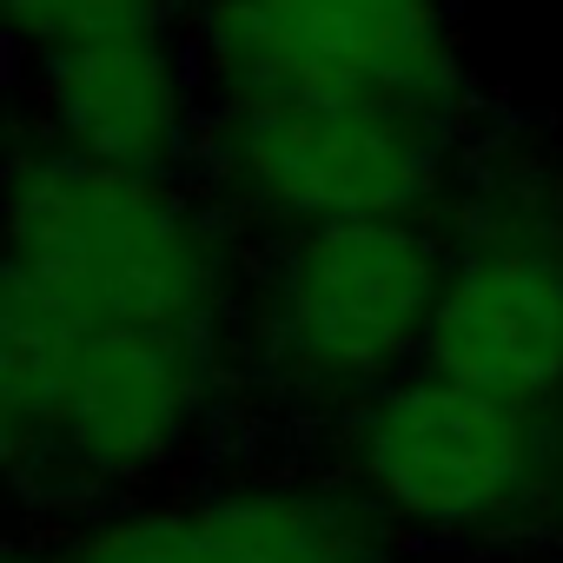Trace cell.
I'll return each mask as SVG.
<instances>
[{"instance_id": "6da1fadb", "label": "cell", "mask_w": 563, "mask_h": 563, "mask_svg": "<svg viewBox=\"0 0 563 563\" xmlns=\"http://www.w3.org/2000/svg\"><path fill=\"white\" fill-rule=\"evenodd\" d=\"M8 286L47 299L74 325L219 332L225 245L179 179L41 146L21 153L8 179Z\"/></svg>"}, {"instance_id": "7a4b0ae2", "label": "cell", "mask_w": 563, "mask_h": 563, "mask_svg": "<svg viewBox=\"0 0 563 563\" xmlns=\"http://www.w3.org/2000/svg\"><path fill=\"white\" fill-rule=\"evenodd\" d=\"M444 278L451 252L418 219L292 225L258 306L272 378L306 405H372L424 358Z\"/></svg>"}, {"instance_id": "3957f363", "label": "cell", "mask_w": 563, "mask_h": 563, "mask_svg": "<svg viewBox=\"0 0 563 563\" xmlns=\"http://www.w3.org/2000/svg\"><path fill=\"white\" fill-rule=\"evenodd\" d=\"M199 74L219 107L378 100L457 120L444 0H199Z\"/></svg>"}, {"instance_id": "277c9868", "label": "cell", "mask_w": 563, "mask_h": 563, "mask_svg": "<svg viewBox=\"0 0 563 563\" xmlns=\"http://www.w3.org/2000/svg\"><path fill=\"white\" fill-rule=\"evenodd\" d=\"M451 120L378 100L206 107V166L232 206L272 225L411 219L444 173Z\"/></svg>"}, {"instance_id": "5b68a950", "label": "cell", "mask_w": 563, "mask_h": 563, "mask_svg": "<svg viewBox=\"0 0 563 563\" xmlns=\"http://www.w3.org/2000/svg\"><path fill=\"white\" fill-rule=\"evenodd\" d=\"M556 405H517L438 372L358 405V490L411 530H497L556 484Z\"/></svg>"}, {"instance_id": "8992f818", "label": "cell", "mask_w": 563, "mask_h": 563, "mask_svg": "<svg viewBox=\"0 0 563 563\" xmlns=\"http://www.w3.org/2000/svg\"><path fill=\"white\" fill-rule=\"evenodd\" d=\"M219 378V332L179 325H80L60 391L41 431L8 451L21 490L54 477L74 497L140 484L166 471L212 411Z\"/></svg>"}, {"instance_id": "52a82bcc", "label": "cell", "mask_w": 563, "mask_h": 563, "mask_svg": "<svg viewBox=\"0 0 563 563\" xmlns=\"http://www.w3.org/2000/svg\"><path fill=\"white\" fill-rule=\"evenodd\" d=\"M34 107L47 120V146L113 173L186 186V173L206 159L199 67L179 54L173 27H120L41 54Z\"/></svg>"}, {"instance_id": "ba28073f", "label": "cell", "mask_w": 563, "mask_h": 563, "mask_svg": "<svg viewBox=\"0 0 563 563\" xmlns=\"http://www.w3.org/2000/svg\"><path fill=\"white\" fill-rule=\"evenodd\" d=\"M60 563H391V517L339 484H252L100 517Z\"/></svg>"}, {"instance_id": "9c48e42d", "label": "cell", "mask_w": 563, "mask_h": 563, "mask_svg": "<svg viewBox=\"0 0 563 563\" xmlns=\"http://www.w3.org/2000/svg\"><path fill=\"white\" fill-rule=\"evenodd\" d=\"M424 372L517 398H563V239L543 225L490 232L451 258L424 339Z\"/></svg>"}, {"instance_id": "30bf717a", "label": "cell", "mask_w": 563, "mask_h": 563, "mask_svg": "<svg viewBox=\"0 0 563 563\" xmlns=\"http://www.w3.org/2000/svg\"><path fill=\"white\" fill-rule=\"evenodd\" d=\"M179 14H186L179 0H8L14 47L27 60L93 34H120V27H173Z\"/></svg>"}, {"instance_id": "8fae6325", "label": "cell", "mask_w": 563, "mask_h": 563, "mask_svg": "<svg viewBox=\"0 0 563 563\" xmlns=\"http://www.w3.org/2000/svg\"><path fill=\"white\" fill-rule=\"evenodd\" d=\"M8 563H60V550H14Z\"/></svg>"}, {"instance_id": "7c38bea8", "label": "cell", "mask_w": 563, "mask_h": 563, "mask_svg": "<svg viewBox=\"0 0 563 563\" xmlns=\"http://www.w3.org/2000/svg\"><path fill=\"white\" fill-rule=\"evenodd\" d=\"M179 8H199V0H179Z\"/></svg>"}]
</instances>
